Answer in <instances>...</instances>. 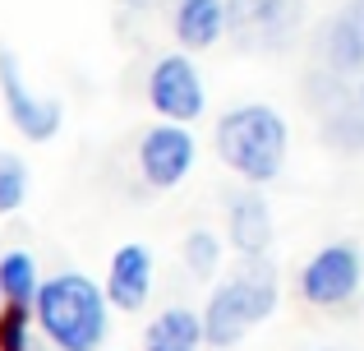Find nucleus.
<instances>
[{
	"instance_id": "10",
	"label": "nucleus",
	"mask_w": 364,
	"mask_h": 351,
	"mask_svg": "<svg viewBox=\"0 0 364 351\" xmlns=\"http://www.w3.org/2000/svg\"><path fill=\"white\" fill-rule=\"evenodd\" d=\"M226 236L240 250V259H267L272 250V208L258 189H240L226 208Z\"/></svg>"
},
{
	"instance_id": "8",
	"label": "nucleus",
	"mask_w": 364,
	"mask_h": 351,
	"mask_svg": "<svg viewBox=\"0 0 364 351\" xmlns=\"http://www.w3.org/2000/svg\"><path fill=\"white\" fill-rule=\"evenodd\" d=\"M194 135L185 125H152L139 139V172L152 189H176L185 185V176L194 172Z\"/></svg>"
},
{
	"instance_id": "22",
	"label": "nucleus",
	"mask_w": 364,
	"mask_h": 351,
	"mask_svg": "<svg viewBox=\"0 0 364 351\" xmlns=\"http://www.w3.org/2000/svg\"><path fill=\"white\" fill-rule=\"evenodd\" d=\"M360 9H364V0H350V14H360Z\"/></svg>"
},
{
	"instance_id": "17",
	"label": "nucleus",
	"mask_w": 364,
	"mask_h": 351,
	"mask_svg": "<svg viewBox=\"0 0 364 351\" xmlns=\"http://www.w3.org/2000/svg\"><path fill=\"white\" fill-rule=\"evenodd\" d=\"M304 93H309V107L314 111H337V107H346V102H355V88H350L346 79H337V74H323V70H314L309 79H304Z\"/></svg>"
},
{
	"instance_id": "14",
	"label": "nucleus",
	"mask_w": 364,
	"mask_h": 351,
	"mask_svg": "<svg viewBox=\"0 0 364 351\" xmlns=\"http://www.w3.org/2000/svg\"><path fill=\"white\" fill-rule=\"evenodd\" d=\"M37 287H42V278H37V259L33 254L28 250L0 254V296H5V305H28L33 310Z\"/></svg>"
},
{
	"instance_id": "24",
	"label": "nucleus",
	"mask_w": 364,
	"mask_h": 351,
	"mask_svg": "<svg viewBox=\"0 0 364 351\" xmlns=\"http://www.w3.org/2000/svg\"><path fill=\"white\" fill-rule=\"evenodd\" d=\"M328 351H332V347H328Z\"/></svg>"
},
{
	"instance_id": "7",
	"label": "nucleus",
	"mask_w": 364,
	"mask_h": 351,
	"mask_svg": "<svg viewBox=\"0 0 364 351\" xmlns=\"http://www.w3.org/2000/svg\"><path fill=\"white\" fill-rule=\"evenodd\" d=\"M0 98H5V111H9V120H14V130L23 139H33V144L55 139V130H60V120H65L60 102L42 98V93L23 79L18 56L5 51V46H0Z\"/></svg>"
},
{
	"instance_id": "6",
	"label": "nucleus",
	"mask_w": 364,
	"mask_h": 351,
	"mask_svg": "<svg viewBox=\"0 0 364 351\" xmlns=\"http://www.w3.org/2000/svg\"><path fill=\"white\" fill-rule=\"evenodd\" d=\"M148 107L161 116V125H189V120L203 116L208 93L203 79H198L194 61L189 56H161L148 74Z\"/></svg>"
},
{
	"instance_id": "4",
	"label": "nucleus",
	"mask_w": 364,
	"mask_h": 351,
	"mask_svg": "<svg viewBox=\"0 0 364 351\" xmlns=\"http://www.w3.org/2000/svg\"><path fill=\"white\" fill-rule=\"evenodd\" d=\"M240 51H286L304 28V0H222Z\"/></svg>"
},
{
	"instance_id": "13",
	"label": "nucleus",
	"mask_w": 364,
	"mask_h": 351,
	"mask_svg": "<svg viewBox=\"0 0 364 351\" xmlns=\"http://www.w3.org/2000/svg\"><path fill=\"white\" fill-rule=\"evenodd\" d=\"M203 347V328H198V310L171 305L143 328V351H198Z\"/></svg>"
},
{
	"instance_id": "20",
	"label": "nucleus",
	"mask_w": 364,
	"mask_h": 351,
	"mask_svg": "<svg viewBox=\"0 0 364 351\" xmlns=\"http://www.w3.org/2000/svg\"><path fill=\"white\" fill-rule=\"evenodd\" d=\"M28 351H51V347H46L42 337H33V342H28Z\"/></svg>"
},
{
	"instance_id": "12",
	"label": "nucleus",
	"mask_w": 364,
	"mask_h": 351,
	"mask_svg": "<svg viewBox=\"0 0 364 351\" xmlns=\"http://www.w3.org/2000/svg\"><path fill=\"white\" fill-rule=\"evenodd\" d=\"M171 28L176 42L189 51H208L226 37V5L222 0H176L171 9Z\"/></svg>"
},
{
	"instance_id": "16",
	"label": "nucleus",
	"mask_w": 364,
	"mask_h": 351,
	"mask_svg": "<svg viewBox=\"0 0 364 351\" xmlns=\"http://www.w3.org/2000/svg\"><path fill=\"white\" fill-rule=\"evenodd\" d=\"M180 254H185V268L194 273V278H213L217 263H222V241H217L208 226H194V231L185 236V245H180Z\"/></svg>"
},
{
	"instance_id": "23",
	"label": "nucleus",
	"mask_w": 364,
	"mask_h": 351,
	"mask_svg": "<svg viewBox=\"0 0 364 351\" xmlns=\"http://www.w3.org/2000/svg\"><path fill=\"white\" fill-rule=\"evenodd\" d=\"M360 28H364V9H360Z\"/></svg>"
},
{
	"instance_id": "11",
	"label": "nucleus",
	"mask_w": 364,
	"mask_h": 351,
	"mask_svg": "<svg viewBox=\"0 0 364 351\" xmlns=\"http://www.w3.org/2000/svg\"><path fill=\"white\" fill-rule=\"evenodd\" d=\"M318 61H323V74H337V79H350V74L364 70V28H360V14H337L323 23L318 33Z\"/></svg>"
},
{
	"instance_id": "5",
	"label": "nucleus",
	"mask_w": 364,
	"mask_h": 351,
	"mask_svg": "<svg viewBox=\"0 0 364 351\" xmlns=\"http://www.w3.org/2000/svg\"><path fill=\"white\" fill-rule=\"evenodd\" d=\"M364 282V250L355 241H332L300 268V296L318 310L346 305Z\"/></svg>"
},
{
	"instance_id": "21",
	"label": "nucleus",
	"mask_w": 364,
	"mask_h": 351,
	"mask_svg": "<svg viewBox=\"0 0 364 351\" xmlns=\"http://www.w3.org/2000/svg\"><path fill=\"white\" fill-rule=\"evenodd\" d=\"M355 107L364 111V83H360V88H355Z\"/></svg>"
},
{
	"instance_id": "18",
	"label": "nucleus",
	"mask_w": 364,
	"mask_h": 351,
	"mask_svg": "<svg viewBox=\"0 0 364 351\" xmlns=\"http://www.w3.org/2000/svg\"><path fill=\"white\" fill-rule=\"evenodd\" d=\"M28 199V162L18 153H0V213H14Z\"/></svg>"
},
{
	"instance_id": "3",
	"label": "nucleus",
	"mask_w": 364,
	"mask_h": 351,
	"mask_svg": "<svg viewBox=\"0 0 364 351\" xmlns=\"http://www.w3.org/2000/svg\"><path fill=\"white\" fill-rule=\"evenodd\" d=\"M286 144H291L286 120L267 102H245V107H231L217 120V157L240 180H249V189L282 176Z\"/></svg>"
},
{
	"instance_id": "2",
	"label": "nucleus",
	"mask_w": 364,
	"mask_h": 351,
	"mask_svg": "<svg viewBox=\"0 0 364 351\" xmlns=\"http://www.w3.org/2000/svg\"><path fill=\"white\" fill-rule=\"evenodd\" d=\"M272 310H277V268L267 259H245L222 287H213L208 305L198 310L203 342H213L217 351H231L235 342H245Z\"/></svg>"
},
{
	"instance_id": "15",
	"label": "nucleus",
	"mask_w": 364,
	"mask_h": 351,
	"mask_svg": "<svg viewBox=\"0 0 364 351\" xmlns=\"http://www.w3.org/2000/svg\"><path fill=\"white\" fill-rule=\"evenodd\" d=\"M318 139L328 148H337V153H360V148H364V111L355 107V102L328 111V116H323Z\"/></svg>"
},
{
	"instance_id": "19",
	"label": "nucleus",
	"mask_w": 364,
	"mask_h": 351,
	"mask_svg": "<svg viewBox=\"0 0 364 351\" xmlns=\"http://www.w3.org/2000/svg\"><path fill=\"white\" fill-rule=\"evenodd\" d=\"M28 342H33V310L5 305L0 310V351H28Z\"/></svg>"
},
{
	"instance_id": "1",
	"label": "nucleus",
	"mask_w": 364,
	"mask_h": 351,
	"mask_svg": "<svg viewBox=\"0 0 364 351\" xmlns=\"http://www.w3.org/2000/svg\"><path fill=\"white\" fill-rule=\"evenodd\" d=\"M33 324L51 351H102L111 333V310L92 278L55 273L33 296Z\"/></svg>"
},
{
	"instance_id": "9",
	"label": "nucleus",
	"mask_w": 364,
	"mask_h": 351,
	"mask_svg": "<svg viewBox=\"0 0 364 351\" xmlns=\"http://www.w3.org/2000/svg\"><path fill=\"white\" fill-rule=\"evenodd\" d=\"M152 296V250L139 241L120 245L111 254V268H107V287H102V300L107 310H120V315H139Z\"/></svg>"
}]
</instances>
